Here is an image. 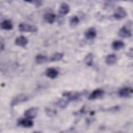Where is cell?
<instances>
[{
  "instance_id": "cell-11",
  "label": "cell",
  "mask_w": 133,
  "mask_h": 133,
  "mask_svg": "<svg viewBox=\"0 0 133 133\" xmlns=\"http://www.w3.org/2000/svg\"><path fill=\"white\" fill-rule=\"evenodd\" d=\"M96 30L93 27L88 29L85 32V36L88 39H94L96 37Z\"/></svg>"
},
{
  "instance_id": "cell-25",
  "label": "cell",
  "mask_w": 133,
  "mask_h": 133,
  "mask_svg": "<svg viewBox=\"0 0 133 133\" xmlns=\"http://www.w3.org/2000/svg\"><path fill=\"white\" fill-rule=\"evenodd\" d=\"M129 57H130V58H132V49H130V50H129Z\"/></svg>"
},
{
  "instance_id": "cell-22",
  "label": "cell",
  "mask_w": 133,
  "mask_h": 133,
  "mask_svg": "<svg viewBox=\"0 0 133 133\" xmlns=\"http://www.w3.org/2000/svg\"><path fill=\"white\" fill-rule=\"evenodd\" d=\"M79 23V19L77 16H74L72 17L70 20V24L72 26H75Z\"/></svg>"
},
{
  "instance_id": "cell-17",
  "label": "cell",
  "mask_w": 133,
  "mask_h": 133,
  "mask_svg": "<svg viewBox=\"0 0 133 133\" xmlns=\"http://www.w3.org/2000/svg\"><path fill=\"white\" fill-rule=\"evenodd\" d=\"M124 46V43L119 40L114 41L112 44V47L115 50H118L121 49H122Z\"/></svg>"
},
{
  "instance_id": "cell-6",
  "label": "cell",
  "mask_w": 133,
  "mask_h": 133,
  "mask_svg": "<svg viewBox=\"0 0 133 133\" xmlns=\"http://www.w3.org/2000/svg\"><path fill=\"white\" fill-rule=\"evenodd\" d=\"M132 94V89L129 87H124L121 88L118 91V95L121 98H128L131 97Z\"/></svg>"
},
{
  "instance_id": "cell-9",
  "label": "cell",
  "mask_w": 133,
  "mask_h": 133,
  "mask_svg": "<svg viewBox=\"0 0 133 133\" xmlns=\"http://www.w3.org/2000/svg\"><path fill=\"white\" fill-rule=\"evenodd\" d=\"M104 90L101 89H97L94 90L89 96L88 99L89 100H95L99 98L104 95Z\"/></svg>"
},
{
  "instance_id": "cell-5",
  "label": "cell",
  "mask_w": 133,
  "mask_h": 133,
  "mask_svg": "<svg viewBox=\"0 0 133 133\" xmlns=\"http://www.w3.org/2000/svg\"><path fill=\"white\" fill-rule=\"evenodd\" d=\"M127 15L125 9L122 7H118L115 10L113 15V18L116 20H121L124 18Z\"/></svg>"
},
{
  "instance_id": "cell-16",
  "label": "cell",
  "mask_w": 133,
  "mask_h": 133,
  "mask_svg": "<svg viewBox=\"0 0 133 133\" xmlns=\"http://www.w3.org/2000/svg\"><path fill=\"white\" fill-rule=\"evenodd\" d=\"M105 63L109 65H112L115 64L117 61V57L115 54H110L105 58Z\"/></svg>"
},
{
  "instance_id": "cell-15",
  "label": "cell",
  "mask_w": 133,
  "mask_h": 133,
  "mask_svg": "<svg viewBox=\"0 0 133 133\" xmlns=\"http://www.w3.org/2000/svg\"><path fill=\"white\" fill-rule=\"evenodd\" d=\"M70 10V8L69 5L65 3L61 4L59 7V13L61 15H65L69 13Z\"/></svg>"
},
{
  "instance_id": "cell-2",
  "label": "cell",
  "mask_w": 133,
  "mask_h": 133,
  "mask_svg": "<svg viewBox=\"0 0 133 133\" xmlns=\"http://www.w3.org/2000/svg\"><path fill=\"white\" fill-rule=\"evenodd\" d=\"M19 31L21 32H30L34 33L37 32V28L33 25H31L27 23H20L18 26Z\"/></svg>"
},
{
  "instance_id": "cell-10",
  "label": "cell",
  "mask_w": 133,
  "mask_h": 133,
  "mask_svg": "<svg viewBox=\"0 0 133 133\" xmlns=\"http://www.w3.org/2000/svg\"><path fill=\"white\" fill-rule=\"evenodd\" d=\"M37 114V109L36 108H31L26 110L24 113L25 117L33 119L36 117Z\"/></svg>"
},
{
  "instance_id": "cell-23",
  "label": "cell",
  "mask_w": 133,
  "mask_h": 133,
  "mask_svg": "<svg viewBox=\"0 0 133 133\" xmlns=\"http://www.w3.org/2000/svg\"><path fill=\"white\" fill-rule=\"evenodd\" d=\"M26 2L31 3L35 5L36 7H39L42 5V2L41 1H37V0H32L29 1H26Z\"/></svg>"
},
{
  "instance_id": "cell-7",
  "label": "cell",
  "mask_w": 133,
  "mask_h": 133,
  "mask_svg": "<svg viewBox=\"0 0 133 133\" xmlns=\"http://www.w3.org/2000/svg\"><path fill=\"white\" fill-rule=\"evenodd\" d=\"M17 124L18 125L25 128H30L33 126V121L27 117L25 118H20L18 119Z\"/></svg>"
},
{
  "instance_id": "cell-13",
  "label": "cell",
  "mask_w": 133,
  "mask_h": 133,
  "mask_svg": "<svg viewBox=\"0 0 133 133\" xmlns=\"http://www.w3.org/2000/svg\"><path fill=\"white\" fill-rule=\"evenodd\" d=\"M58 70L54 68H48L46 71V76L51 79H54L56 78L58 75Z\"/></svg>"
},
{
  "instance_id": "cell-3",
  "label": "cell",
  "mask_w": 133,
  "mask_h": 133,
  "mask_svg": "<svg viewBox=\"0 0 133 133\" xmlns=\"http://www.w3.org/2000/svg\"><path fill=\"white\" fill-rule=\"evenodd\" d=\"M29 99V97L28 96L23 94H20L19 95H17L15 96L11 100V106L12 107H14V106L22 103L24 102L25 101H28Z\"/></svg>"
},
{
  "instance_id": "cell-20",
  "label": "cell",
  "mask_w": 133,
  "mask_h": 133,
  "mask_svg": "<svg viewBox=\"0 0 133 133\" xmlns=\"http://www.w3.org/2000/svg\"><path fill=\"white\" fill-rule=\"evenodd\" d=\"M63 57V54L61 52H55L54 54L50 58V61L54 62V61H58L62 59Z\"/></svg>"
},
{
  "instance_id": "cell-14",
  "label": "cell",
  "mask_w": 133,
  "mask_h": 133,
  "mask_svg": "<svg viewBox=\"0 0 133 133\" xmlns=\"http://www.w3.org/2000/svg\"><path fill=\"white\" fill-rule=\"evenodd\" d=\"M1 28L4 30H11L13 28V25L10 20L6 19L1 23Z\"/></svg>"
},
{
  "instance_id": "cell-19",
  "label": "cell",
  "mask_w": 133,
  "mask_h": 133,
  "mask_svg": "<svg viewBox=\"0 0 133 133\" xmlns=\"http://www.w3.org/2000/svg\"><path fill=\"white\" fill-rule=\"evenodd\" d=\"M35 60L37 63L41 64L47 62L48 60V58L46 56L41 54H38L36 56Z\"/></svg>"
},
{
  "instance_id": "cell-1",
  "label": "cell",
  "mask_w": 133,
  "mask_h": 133,
  "mask_svg": "<svg viewBox=\"0 0 133 133\" xmlns=\"http://www.w3.org/2000/svg\"><path fill=\"white\" fill-rule=\"evenodd\" d=\"M127 25H124L122 26L118 31V36L122 38H128L132 36V32H131V22Z\"/></svg>"
},
{
  "instance_id": "cell-8",
  "label": "cell",
  "mask_w": 133,
  "mask_h": 133,
  "mask_svg": "<svg viewBox=\"0 0 133 133\" xmlns=\"http://www.w3.org/2000/svg\"><path fill=\"white\" fill-rule=\"evenodd\" d=\"M28 39L23 35H20L18 36L15 41V44L19 47H25L28 44Z\"/></svg>"
},
{
  "instance_id": "cell-26",
  "label": "cell",
  "mask_w": 133,
  "mask_h": 133,
  "mask_svg": "<svg viewBox=\"0 0 133 133\" xmlns=\"http://www.w3.org/2000/svg\"><path fill=\"white\" fill-rule=\"evenodd\" d=\"M4 48H5L4 44H3L2 43H1V50H3L4 49Z\"/></svg>"
},
{
  "instance_id": "cell-21",
  "label": "cell",
  "mask_w": 133,
  "mask_h": 133,
  "mask_svg": "<svg viewBox=\"0 0 133 133\" xmlns=\"http://www.w3.org/2000/svg\"><path fill=\"white\" fill-rule=\"evenodd\" d=\"M69 102V101L66 99H60L59 100H58L56 104L60 108L64 109L67 107Z\"/></svg>"
},
{
  "instance_id": "cell-24",
  "label": "cell",
  "mask_w": 133,
  "mask_h": 133,
  "mask_svg": "<svg viewBox=\"0 0 133 133\" xmlns=\"http://www.w3.org/2000/svg\"><path fill=\"white\" fill-rule=\"evenodd\" d=\"M45 111H46V113L47 115L50 117L55 116L56 113V111H55L53 110H51L49 108H46L45 109Z\"/></svg>"
},
{
  "instance_id": "cell-12",
  "label": "cell",
  "mask_w": 133,
  "mask_h": 133,
  "mask_svg": "<svg viewBox=\"0 0 133 133\" xmlns=\"http://www.w3.org/2000/svg\"><path fill=\"white\" fill-rule=\"evenodd\" d=\"M43 18L44 20L47 22L49 24H52L55 21L56 19V16L55 14H54L52 12H46L44 16H43Z\"/></svg>"
},
{
  "instance_id": "cell-18",
  "label": "cell",
  "mask_w": 133,
  "mask_h": 133,
  "mask_svg": "<svg viewBox=\"0 0 133 133\" xmlns=\"http://www.w3.org/2000/svg\"><path fill=\"white\" fill-rule=\"evenodd\" d=\"M94 54L92 53H88L86 55L84 59V62L86 64L89 66H91L93 64Z\"/></svg>"
},
{
  "instance_id": "cell-4",
  "label": "cell",
  "mask_w": 133,
  "mask_h": 133,
  "mask_svg": "<svg viewBox=\"0 0 133 133\" xmlns=\"http://www.w3.org/2000/svg\"><path fill=\"white\" fill-rule=\"evenodd\" d=\"M82 92H79L77 91H68L65 92L63 94V96L65 97L69 101H74L82 95Z\"/></svg>"
}]
</instances>
